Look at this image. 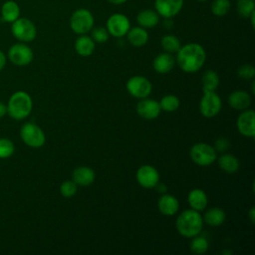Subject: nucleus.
<instances>
[{
  "label": "nucleus",
  "instance_id": "7",
  "mask_svg": "<svg viewBox=\"0 0 255 255\" xmlns=\"http://www.w3.org/2000/svg\"><path fill=\"white\" fill-rule=\"evenodd\" d=\"M6 57L15 66L24 67L33 61L34 53L26 43L18 42L9 47Z\"/></svg>",
  "mask_w": 255,
  "mask_h": 255
},
{
  "label": "nucleus",
  "instance_id": "41",
  "mask_svg": "<svg viewBox=\"0 0 255 255\" xmlns=\"http://www.w3.org/2000/svg\"><path fill=\"white\" fill-rule=\"evenodd\" d=\"M108 2H110L111 4H114V5H122L124 3H126L128 0H107Z\"/></svg>",
  "mask_w": 255,
  "mask_h": 255
},
{
  "label": "nucleus",
  "instance_id": "42",
  "mask_svg": "<svg viewBox=\"0 0 255 255\" xmlns=\"http://www.w3.org/2000/svg\"><path fill=\"white\" fill-rule=\"evenodd\" d=\"M197 1H199V2H204V1H206V0H197Z\"/></svg>",
  "mask_w": 255,
  "mask_h": 255
},
{
  "label": "nucleus",
  "instance_id": "35",
  "mask_svg": "<svg viewBox=\"0 0 255 255\" xmlns=\"http://www.w3.org/2000/svg\"><path fill=\"white\" fill-rule=\"evenodd\" d=\"M78 185L71 179L62 182L60 185V192L64 197H72L77 193Z\"/></svg>",
  "mask_w": 255,
  "mask_h": 255
},
{
  "label": "nucleus",
  "instance_id": "33",
  "mask_svg": "<svg viewBox=\"0 0 255 255\" xmlns=\"http://www.w3.org/2000/svg\"><path fill=\"white\" fill-rule=\"evenodd\" d=\"M15 151L14 142L7 137H0V158L10 157Z\"/></svg>",
  "mask_w": 255,
  "mask_h": 255
},
{
  "label": "nucleus",
  "instance_id": "40",
  "mask_svg": "<svg viewBox=\"0 0 255 255\" xmlns=\"http://www.w3.org/2000/svg\"><path fill=\"white\" fill-rule=\"evenodd\" d=\"M248 217L250 219V222L253 224L254 223V220H255V210H254V207L252 206L248 212Z\"/></svg>",
  "mask_w": 255,
  "mask_h": 255
},
{
  "label": "nucleus",
  "instance_id": "27",
  "mask_svg": "<svg viewBox=\"0 0 255 255\" xmlns=\"http://www.w3.org/2000/svg\"><path fill=\"white\" fill-rule=\"evenodd\" d=\"M201 82H202L203 93L215 92V90L219 85V76L215 71L207 70L203 73Z\"/></svg>",
  "mask_w": 255,
  "mask_h": 255
},
{
  "label": "nucleus",
  "instance_id": "1",
  "mask_svg": "<svg viewBox=\"0 0 255 255\" xmlns=\"http://www.w3.org/2000/svg\"><path fill=\"white\" fill-rule=\"evenodd\" d=\"M176 63L186 73H195L205 63L206 52L197 43H188L180 47L176 52Z\"/></svg>",
  "mask_w": 255,
  "mask_h": 255
},
{
  "label": "nucleus",
  "instance_id": "18",
  "mask_svg": "<svg viewBox=\"0 0 255 255\" xmlns=\"http://www.w3.org/2000/svg\"><path fill=\"white\" fill-rule=\"evenodd\" d=\"M175 65L174 57L170 53H161L158 54L152 62V67L154 71L158 74L169 73Z\"/></svg>",
  "mask_w": 255,
  "mask_h": 255
},
{
  "label": "nucleus",
  "instance_id": "31",
  "mask_svg": "<svg viewBox=\"0 0 255 255\" xmlns=\"http://www.w3.org/2000/svg\"><path fill=\"white\" fill-rule=\"evenodd\" d=\"M231 8L230 0H213L211 3V12L213 15L221 17L226 15Z\"/></svg>",
  "mask_w": 255,
  "mask_h": 255
},
{
  "label": "nucleus",
  "instance_id": "26",
  "mask_svg": "<svg viewBox=\"0 0 255 255\" xmlns=\"http://www.w3.org/2000/svg\"><path fill=\"white\" fill-rule=\"evenodd\" d=\"M218 165L226 173H235L240 166L238 158L231 153H223L218 158Z\"/></svg>",
  "mask_w": 255,
  "mask_h": 255
},
{
  "label": "nucleus",
  "instance_id": "16",
  "mask_svg": "<svg viewBox=\"0 0 255 255\" xmlns=\"http://www.w3.org/2000/svg\"><path fill=\"white\" fill-rule=\"evenodd\" d=\"M21 16V8L14 0H7L0 8V19L5 23H13Z\"/></svg>",
  "mask_w": 255,
  "mask_h": 255
},
{
  "label": "nucleus",
  "instance_id": "9",
  "mask_svg": "<svg viewBox=\"0 0 255 255\" xmlns=\"http://www.w3.org/2000/svg\"><path fill=\"white\" fill-rule=\"evenodd\" d=\"M106 28L110 35L116 38H121L127 35L130 28V22L125 14L115 13L108 18Z\"/></svg>",
  "mask_w": 255,
  "mask_h": 255
},
{
  "label": "nucleus",
  "instance_id": "19",
  "mask_svg": "<svg viewBox=\"0 0 255 255\" xmlns=\"http://www.w3.org/2000/svg\"><path fill=\"white\" fill-rule=\"evenodd\" d=\"M157 207L160 213L166 216H172L174 215L178 208H179V202L177 198L171 194H163L157 201Z\"/></svg>",
  "mask_w": 255,
  "mask_h": 255
},
{
  "label": "nucleus",
  "instance_id": "24",
  "mask_svg": "<svg viewBox=\"0 0 255 255\" xmlns=\"http://www.w3.org/2000/svg\"><path fill=\"white\" fill-rule=\"evenodd\" d=\"M127 37L129 44L133 47H142L148 41L147 31L140 26L129 28V30L127 33Z\"/></svg>",
  "mask_w": 255,
  "mask_h": 255
},
{
  "label": "nucleus",
  "instance_id": "3",
  "mask_svg": "<svg viewBox=\"0 0 255 255\" xmlns=\"http://www.w3.org/2000/svg\"><path fill=\"white\" fill-rule=\"evenodd\" d=\"M7 114L14 120L26 119L32 112L33 101L31 96L24 91H17L12 94L6 105Z\"/></svg>",
  "mask_w": 255,
  "mask_h": 255
},
{
  "label": "nucleus",
  "instance_id": "28",
  "mask_svg": "<svg viewBox=\"0 0 255 255\" xmlns=\"http://www.w3.org/2000/svg\"><path fill=\"white\" fill-rule=\"evenodd\" d=\"M160 44H161V47L164 50V52L170 53V54L176 53L181 47L180 40L175 35H171V34L164 35L161 38Z\"/></svg>",
  "mask_w": 255,
  "mask_h": 255
},
{
  "label": "nucleus",
  "instance_id": "22",
  "mask_svg": "<svg viewBox=\"0 0 255 255\" xmlns=\"http://www.w3.org/2000/svg\"><path fill=\"white\" fill-rule=\"evenodd\" d=\"M96 48L95 41L86 34L80 35L75 42V50L77 54L82 57H89L91 56Z\"/></svg>",
  "mask_w": 255,
  "mask_h": 255
},
{
  "label": "nucleus",
  "instance_id": "30",
  "mask_svg": "<svg viewBox=\"0 0 255 255\" xmlns=\"http://www.w3.org/2000/svg\"><path fill=\"white\" fill-rule=\"evenodd\" d=\"M179 105V99L174 95H165L159 102L160 109L169 113L176 111Z\"/></svg>",
  "mask_w": 255,
  "mask_h": 255
},
{
  "label": "nucleus",
  "instance_id": "15",
  "mask_svg": "<svg viewBox=\"0 0 255 255\" xmlns=\"http://www.w3.org/2000/svg\"><path fill=\"white\" fill-rule=\"evenodd\" d=\"M160 106L159 103L153 99H140V101L136 105V112L139 117L144 120H154L160 114Z\"/></svg>",
  "mask_w": 255,
  "mask_h": 255
},
{
  "label": "nucleus",
  "instance_id": "20",
  "mask_svg": "<svg viewBox=\"0 0 255 255\" xmlns=\"http://www.w3.org/2000/svg\"><path fill=\"white\" fill-rule=\"evenodd\" d=\"M228 104L235 110H246L251 105V96L242 90L234 91L228 96Z\"/></svg>",
  "mask_w": 255,
  "mask_h": 255
},
{
  "label": "nucleus",
  "instance_id": "10",
  "mask_svg": "<svg viewBox=\"0 0 255 255\" xmlns=\"http://www.w3.org/2000/svg\"><path fill=\"white\" fill-rule=\"evenodd\" d=\"M127 90L132 97L144 99L150 95L152 85L149 80L143 76H133L127 82Z\"/></svg>",
  "mask_w": 255,
  "mask_h": 255
},
{
  "label": "nucleus",
  "instance_id": "21",
  "mask_svg": "<svg viewBox=\"0 0 255 255\" xmlns=\"http://www.w3.org/2000/svg\"><path fill=\"white\" fill-rule=\"evenodd\" d=\"M187 201L191 209H194L198 212L204 210L208 203V198L206 193L200 188H194L189 191L187 195Z\"/></svg>",
  "mask_w": 255,
  "mask_h": 255
},
{
  "label": "nucleus",
  "instance_id": "6",
  "mask_svg": "<svg viewBox=\"0 0 255 255\" xmlns=\"http://www.w3.org/2000/svg\"><path fill=\"white\" fill-rule=\"evenodd\" d=\"M20 136L26 145L33 148L43 146L46 141V135L43 129L32 122H27L21 127Z\"/></svg>",
  "mask_w": 255,
  "mask_h": 255
},
{
  "label": "nucleus",
  "instance_id": "32",
  "mask_svg": "<svg viewBox=\"0 0 255 255\" xmlns=\"http://www.w3.org/2000/svg\"><path fill=\"white\" fill-rule=\"evenodd\" d=\"M208 249V241L202 236H194L190 242V250L195 254H204Z\"/></svg>",
  "mask_w": 255,
  "mask_h": 255
},
{
  "label": "nucleus",
  "instance_id": "5",
  "mask_svg": "<svg viewBox=\"0 0 255 255\" xmlns=\"http://www.w3.org/2000/svg\"><path fill=\"white\" fill-rule=\"evenodd\" d=\"M70 27L78 35L87 34L94 27V16L86 8L75 10L70 17Z\"/></svg>",
  "mask_w": 255,
  "mask_h": 255
},
{
  "label": "nucleus",
  "instance_id": "2",
  "mask_svg": "<svg viewBox=\"0 0 255 255\" xmlns=\"http://www.w3.org/2000/svg\"><path fill=\"white\" fill-rule=\"evenodd\" d=\"M203 226L202 216L194 209L182 211L176 218L175 227L178 233L184 237H194L200 233Z\"/></svg>",
  "mask_w": 255,
  "mask_h": 255
},
{
  "label": "nucleus",
  "instance_id": "11",
  "mask_svg": "<svg viewBox=\"0 0 255 255\" xmlns=\"http://www.w3.org/2000/svg\"><path fill=\"white\" fill-rule=\"evenodd\" d=\"M221 106V99L215 92H206L199 102V111L203 117L213 118L220 112Z\"/></svg>",
  "mask_w": 255,
  "mask_h": 255
},
{
  "label": "nucleus",
  "instance_id": "39",
  "mask_svg": "<svg viewBox=\"0 0 255 255\" xmlns=\"http://www.w3.org/2000/svg\"><path fill=\"white\" fill-rule=\"evenodd\" d=\"M5 115H7V107L4 103L0 102V119L3 118Z\"/></svg>",
  "mask_w": 255,
  "mask_h": 255
},
{
  "label": "nucleus",
  "instance_id": "4",
  "mask_svg": "<svg viewBox=\"0 0 255 255\" xmlns=\"http://www.w3.org/2000/svg\"><path fill=\"white\" fill-rule=\"evenodd\" d=\"M11 33L19 42H32L37 36V28L32 20L26 17H19L11 23Z\"/></svg>",
  "mask_w": 255,
  "mask_h": 255
},
{
  "label": "nucleus",
  "instance_id": "34",
  "mask_svg": "<svg viewBox=\"0 0 255 255\" xmlns=\"http://www.w3.org/2000/svg\"><path fill=\"white\" fill-rule=\"evenodd\" d=\"M92 34H91V38L95 41V43H105L109 40L110 34L107 30L106 27H102V26H97V27H93L92 28Z\"/></svg>",
  "mask_w": 255,
  "mask_h": 255
},
{
  "label": "nucleus",
  "instance_id": "14",
  "mask_svg": "<svg viewBox=\"0 0 255 255\" xmlns=\"http://www.w3.org/2000/svg\"><path fill=\"white\" fill-rule=\"evenodd\" d=\"M184 0H155L154 10L164 19L176 16L183 7Z\"/></svg>",
  "mask_w": 255,
  "mask_h": 255
},
{
  "label": "nucleus",
  "instance_id": "25",
  "mask_svg": "<svg viewBox=\"0 0 255 255\" xmlns=\"http://www.w3.org/2000/svg\"><path fill=\"white\" fill-rule=\"evenodd\" d=\"M202 219L203 222L207 223L209 226L216 227L224 223L226 219V213L220 207H211L205 211Z\"/></svg>",
  "mask_w": 255,
  "mask_h": 255
},
{
  "label": "nucleus",
  "instance_id": "17",
  "mask_svg": "<svg viewBox=\"0 0 255 255\" xmlns=\"http://www.w3.org/2000/svg\"><path fill=\"white\" fill-rule=\"evenodd\" d=\"M96 178L95 171L89 166H78L72 172V180L78 186H89Z\"/></svg>",
  "mask_w": 255,
  "mask_h": 255
},
{
  "label": "nucleus",
  "instance_id": "38",
  "mask_svg": "<svg viewBox=\"0 0 255 255\" xmlns=\"http://www.w3.org/2000/svg\"><path fill=\"white\" fill-rule=\"evenodd\" d=\"M6 60H7L6 55L4 54V52L2 50H0V72L4 69V67L6 65Z\"/></svg>",
  "mask_w": 255,
  "mask_h": 255
},
{
  "label": "nucleus",
  "instance_id": "13",
  "mask_svg": "<svg viewBox=\"0 0 255 255\" xmlns=\"http://www.w3.org/2000/svg\"><path fill=\"white\" fill-rule=\"evenodd\" d=\"M238 131L246 136L253 137L255 135V113L253 110H243L236 121Z\"/></svg>",
  "mask_w": 255,
  "mask_h": 255
},
{
  "label": "nucleus",
  "instance_id": "23",
  "mask_svg": "<svg viewBox=\"0 0 255 255\" xmlns=\"http://www.w3.org/2000/svg\"><path fill=\"white\" fill-rule=\"evenodd\" d=\"M159 15L155 10L152 9H143L138 12L136 16V21L138 25L144 29L153 28L159 22Z\"/></svg>",
  "mask_w": 255,
  "mask_h": 255
},
{
  "label": "nucleus",
  "instance_id": "36",
  "mask_svg": "<svg viewBox=\"0 0 255 255\" xmlns=\"http://www.w3.org/2000/svg\"><path fill=\"white\" fill-rule=\"evenodd\" d=\"M237 76L243 80H252L255 77V68L250 64H244L237 69Z\"/></svg>",
  "mask_w": 255,
  "mask_h": 255
},
{
  "label": "nucleus",
  "instance_id": "8",
  "mask_svg": "<svg viewBox=\"0 0 255 255\" xmlns=\"http://www.w3.org/2000/svg\"><path fill=\"white\" fill-rule=\"evenodd\" d=\"M190 158L198 165L206 166L213 163L217 158L214 147L205 142H197L190 148Z\"/></svg>",
  "mask_w": 255,
  "mask_h": 255
},
{
  "label": "nucleus",
  "instance_id": "12",
  "mask_svg": "<svg viewBox=\"0 0 255 255\" xmlns=\"http://www.w3.org/2000/svg\"><path fill=\"white\" fill-rule=\"evenodd\" d=\"M136 180L144 188H153L159 182V173L155 167L143 164L136 170Z\"/></svg>",
  "mask_w": 255,
  "mask_h": 255
},
{
  "label": "nucleus",
  "instance_id": "37",
  "mask_svg": "<svg viewBox=\"0 0 255 255\" xmlns=\"http://www.w3.org/2000/svg\"><path fill=\"white\" fill-rule=\"evenodd\" d=\"M214 149L216 150V152H225L229 149L230 147V141L228 140V138L226 137H219L215 140V143H214Z\"/></svg>",
  "mask_w": 255,
  "mask_h": 255
},
{
  "label": "nucleus",
  "instance_id": "29",
  "mask_svg": "<svg viewBox=\"0 0 255 255\" xmlns=\"http://www.w3.org/2000/svg\"><path fill=\"white\" fill-rule=\"evenodd\" d=\"M236 9L239 16L242 18H249L250 15L255 12V1L254 0H237Z\"/></svg>",
  "mask_w": 255,
  "mask_h": 255
}]
</instances>
